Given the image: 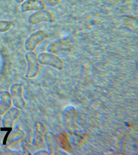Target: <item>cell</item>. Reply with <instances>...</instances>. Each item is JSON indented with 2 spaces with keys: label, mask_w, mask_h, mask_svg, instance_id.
<instances>
[{
  "label": "cell",
  "mask_w": 138,
  "mask_h": 155,
  "mask_svg": "<svg viewBox=\"0 0 138 155\" xmlns=\"http://www.w3.org/2000/svg\"><path fill=\"white\" fill-rule=\"evenodd\" d=\"M12 26L10 21L0 20V32H7L11 28Z\"/></svg>",
  "instance_id": "ba28073f"
},
{
  "label": "cell",
  "mask_w": 138,
  "mask_h": 155,
  "mask_svg": "<svg viewBox=\"0 0 138 155\" xmlns=\"http://www.w3.org/2000/svg\"><path fill=\"white\" fill-rule=\"evenodd\" d=\"M104 20V17L98 14H93L92 15L86 17L83 20L81 25L83 27H86L94 24H97L102 22Z\"/></svg>",
  "instance_id": "52a82bcc"
},
{
  "label": "cell",
  "mask_w": 138,
  "mask_h": 155,
  "mask_svg": "<svg viewBox=\"0 0 138 155\" xmlns=\"http://www.w3.org/2000/svg\"><path fill=\"white\" fill-rule=\"evenodd\" d=\"M38 58L42 64L50 65L57 68L62 67V61L61 59L50 53H41L38 55Z\"/></svg>",
  "instance_id": "3957f363"
},
{
  "label": "cell",
  "mask_w": 138,
  "mask_h": 155,
  "mask_svg": "<svg viewBox=\"0 0 138 155\" xmlns=\"http://www.w3.org/2000/svg\"><path fill=\"white\" fill-rule=\"evenodd\" d=\"M67 136V134H64L63 136H62V139H61L62 146L64 148L66 149V150L68 149V147H70Z\"/></svg>",
  "instance_id": "30bf717a"
},
{
  "label": "cell",
  "mask_w": 138,
  "mask_h": 155,
  "mask_svg": "<svg viewBox=\"0 0 138 155\" xmlns=\"http://www.w3.org/2000/svg\"><path fill=\"white\" fill-rule=\"evenodd\" d=\"M25 0H14V1H15L16 3H22L23 2H25Z\"/></svg>",
  "instance_id": "8fae6325"
},
{
  "label": "cell",
  "mask_w": 138,
  "mask_h": 155,
  "mask_svg": "<svg viewBox=\"0 0 138 155\" xmlns=\"http://www.w3.org/2000/svg\"><path fill=\"white\" fill-rule=\"evenodd\" d=\"M25 57L28 65L27 75L29 77L34 76L38 73L39 69L38 56L32 51H28L25 55Z\"/></svg>",
  "instance_id": "277c9868"
},
{
  "label": "cell",
  "mask_w": 138,
  "mask_h": 155,
  "mask_svg": "<svg viewBox=\"0 0 138 155\" xmlns=\"http://www.w3.org/2000/svg\"><path fill=\"white\" fill-rule=\"evenodd\" d=\"M47 5L50 6H55L59 4L61 0H41Z\"/></svg>",
  "instance_id": "9c48e42d"
},
{
  "label": "cell",
  "mask_w": 138,
  "mask_h": 155,
  "mask_svg": "<svg viewBox=\"0 0 138 155\" xmlns=\"http://www.w3.org/2000/svg\"><path fill=\"white\" fill-rule=\"evenodd\" d=\"M53 15L51 12L48 10L38 11L31 14L28 18L29 23L36 25L44 22L52 21Z\"/></svg>",
  "instance_id": "7a4b0ae2"
},
{
  "label": "cell",
  "mask_w": 138,
  "mask_h": 155,
  "mask_svg": "<svg viewBox=\"0 0 138 155\" xmlns=\"http://www.w3.org/2000/svg\"><path fill=\"white\" fill-rule=\"evenodd\" d=\"M72 48V45L69 42L61 40L51 43L47 50L50 53L55 54L61 51H71Z\"/></svg>",
  "instance_id": "8992f818"
},
{
  "label": "cell",
  "mask_w": 138,
  "mask_h": 155,
  "mask_svg": "<svg viewBox=\"0 0 138 155\" xmlns=\"http://www.w3.org/2000/svg\"><path fill=\"white\" fill-rule=\"evenodd\" d=\"M45 5L41 0H26L23 2L20 9L23 12L44 10Z\"/></svg>",
  "instance_id": "5b68a950"
},
{
  "label": "cell",
  "mask_w": 138,
  "mask_h": 155,
  "mask_svg": "<svg viewBox=\"0 0 138 155\" xmlns=\"http://www.w3.org/2000/svg\"><path fill=\"white\" fill-rule=\"evenodd\" d=\"M48 37V35L46 32L42 30L34 32L25 41V50L28 51H34L39 43L45 40Z\"/></svg>",
  "instance_id": "6da1fadb"
}]
</instances>
